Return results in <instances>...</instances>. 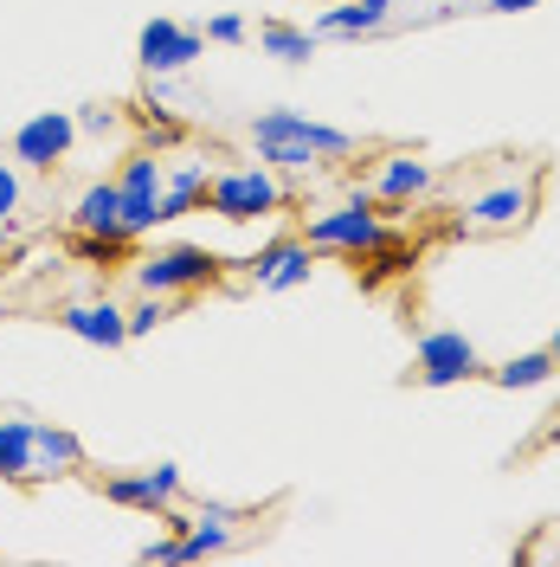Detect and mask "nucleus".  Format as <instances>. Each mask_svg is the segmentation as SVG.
I'll return each mask as SVG.
<instances>
[{
    "label": "nucleus",
    "mask_w": 560,
    "mask_h": 567,
    "mask_svg": "<svg viewBox=\"0 0 560 567\" xmlns=\"http://www.w3.org/2000/svg\"><path fill=\"white\" fill-rule=\"evenodd\" d=\"M251 148H258V162L278 168V175H310L322 162H349L361 142H354L349 130H335V123L303 116V110H258V116H251Z\"/></svg>",
    "instance_id": "nucleus-1"
},
{
    "label": "nucleus",
    "mask_w": 560,
    "mask_h": 567,
    "mask_svg": "<svg viewBox=\"0 0 560 567\" xmlns=\"http://www.w3.org/2000/svg\"><path fill=\"white\" fill-rule=\"evenodd\" d=\"M535 200H541V181L528 168H496L490 181H477L457 207V226L477 233V239H502V233H522L535 219Z\"/></svg>",
    "instance_id": "nucleus-2"
},
{
    "label": "nucleus",
    "mask_w": 560,
    "mask_h": 567,
    "mask_svg": "<svg viewBox=\"0 0 560 567\" xmlns=\"http://www.w3.org/2000/svg\"><path fill=\"white\" fill-rule=\"evenodd\" d=\"M207 213L226 219V226H251V219H271L283 213V175L251 162V168H226V175H207Z\"/></svg>",
    "instance_id": "nucleus-3"
},
{
    "label": "nucleus",
    "mask_w": 560,
    "mask_h": 567,
    "mask_svg": "<svg viewBox=\"0 0 560 567\" xmlns=\"http://www.w3.org/2000/svg\"><path fill=\"white\" fill-rule=\"evenodd\" d=\"M386 239H400V233L374 213V194H367V187H354L349 207L315 213L310 233H303V246L310 251H349V258H367V251H381Z\"/></svg>",
    "instance_id": "nucleus-4"
},
{
    "label": "nucleus",
    "mask_w": 560,
    "mask_h": 567,
    "mask_svg": "<svg viewBox=\"0 0 560 567\" xmlns=\"http://www.w3.org/2000/svg\"><path fill=\"white\" fill-rule=\"evenodd\" d=\"M219 278V251L207 246H155L136 265L142 290H162V297H180V290H200V284Z\"/></svg>",
    "instance_id": "nucleus-5"
},
{
    "label": "nucleus",
    "mask_w": 560,
    "mask_h": 567,
    "mask_svg": "<svg viewBox=\"0 0 560 567\" xmlns=\"http://www.w3.org/2000/svg\"><path fill=\"white\" fill-rule=\"evenodd\" d=\"M470 374H484L477 342L464 329H425L419 336V388H457Z\"/></svg>",
    "instance_id": "nucleus-6"
},
{
    "label": "nucleus",
    "mask_w": 560,
    "mask_h": 567,
    "mask_svg": "<svg viewBox=\"0 0 560 567\" xmlns=\"http://www.w3.org/2000/svg\"><path fill=\"white\" fill-rule=\"evenodd\" d=\"M71 148H77V116L71 110H39L13 130V162H27V168H59Z\"/></svg>",
    "instance_id": "nucleus-7"
},
{
    "label": "nucleus",
    "mask_w": 560,
    "mask_h": 567,
    "mask_svg": "<svg viewBox=\"0 0 560 567\" xmlns=\"http://www.w3.org/2000/svg\"><path fill=\"white\" fill-rule=\"evenodd\" d=\"M175 496H180V464H148V471H116V477H104V503H116V509L162 516V509H175Z\"/></svg>",
    "instance_id": "nucleus-8"
},
{
    "label": "nucleus",
    "mask_w": 560,
    "mask_h": 567,
    "mask_svg": "<svg viewBox=\"0 0 560 567\" xmlns=\"http://www.w3.org/2000/svg\"><path fill=\"white\" fill-rule=\"evenodd\" d=\"M200 52H207V39L194 33V27H180V20H148L136 33L142 71H187Z\"/></svg>",
    "instance_id": "nucleus-9"
},
{
    "label": "nucleus",
    "mask_w": 560,
    "mask_h": 567,
    "mask_svg": "<svg viewBox=\"0 0 560 567\" xmlns=\"http://www.w3.org/2000/svg\"><path fill=\"white\" fill-rule=\"evenodd\" d=\"M116 187H123V233H129V239L155 233V226H162V219H155V200H162V162H155V155L123 162Z\"/></svg>",
    "instance_id": "nucleus-10"
},
{
    "label": "nucleus",
    "mask_w": 560,
    "mask_h": 567,
    "mask_svg": "<svg viewBox=\"0 0 560 567\" xmlns=\"http://www.w3.org/2000/svg\"><path fill=\"white\" fill-rule=\"evenodd\" d=\"M432 162H419L413 148H393V155H381V168H374V200H386V207H406V200H419V194H432Z\"/></svg>",
    "instance_id": "nucleus-11"
},
{
    "label": "nucleus",
    "mask_w": 560,
    "mask_h": 567,
    "mask_svg": "<svg viewBox=\"0 0 560 567\" xmlns=\"http://www.w3.org/2000/svg\"><path fill=\"white\" fill-rule=\"evenodd\" d=\"M246 271L265 284V290H297V284H310L315 265H310V246H303V239H271L265 251L246 258Z\"/></svg>",
    "instance_id": "nucleus-12"
},
{
    "label": "nucleus",
    "mask_w": 560,
    "mask_h": 567,
    "mask_svg": "<svg viewBox=\"0 0 560 567\" xmlns=\"http://www.w3.org/2000/svg\"><path fill=\"white\" fill-rule=\"evenodd\" d=\"M59 322H65L77 342H91V349H123L129 342V310H116V303H65L59 310Z\"/></svg>",
    "instance_id": "nucleus-13"
},
{
    "label": "nucleus",
    "mask_w": 560,
    "mask_h": 567,
    "mask_svg": "<svg viewBox=\"0 0 560 567\" xmlns=\"http://www.w3.org/2000/svg\"><path fill=\"white\" fill-rule=\"evenodd\" d=\"M71 226L77 233H97V239H129L123 233V187L116 181H91L77 194V207H71Z\"/></svg>",
    "instance_id": "nucleus-14"
},
{
    "label": "nucleus",
    "mask_w": 560,
    "mask_h": 567,
    "mask_svg": "<svg viewBox=\"0 0 560 567\" xmlns=\"http://www.w3.org/2000/svg\"><path fill=\"white\" fill-rule=\"evenodd\" d=\"M232 509H219V503H200V516H187V529L175 535L180 561H207V555H226L232 548Z\"/></svg>",
    "instance_id": "nucleus-15"
},
{
    "label": "nucleus",
    "mask_w": 560,
    "mask_h": 567,
    "mask_svg": "<svg viewBox=\"0 0 560 567\" xmlns=\"http://www.w3.org/2000/svg\"><path fill=\"white\" fill-rule=\"evenodd\" d=\"M200 194H207V162L180 155L175 168H162V200H155V219H162V226H168V219H187V213L200 207Z\"/></svg>",
    "instance_id": "nucleus-16"
},
{
    "label": "nucleus",
    "mask_w": 560,
    "mask_h": 567,
    "mask_svg": "<svg viewBox=\"0 0 560 567\" xmlns=\"http://www.w3.org/2000/svg\"><path fill=\"white\" fill-rule=\"evenodd\" d=\"M33 439H39V420H20V413L0 420V477H7V484H39Z\"/></svg>",
    "instance_id": "nucleus-17"
},
{
    "label": "nucleus",
    "mask_w": 560,
    "mask_h": 567,
    "mask_svg": "<svg viewBox=\"0 0 560 567\" xmlns=\"http://www.w3.org/2000/svg\"><path fill=\"white\" fill-rule=\"evenodd\" d=\"M33 464H39V484H45V477H71V471L84 464V439H77V432H65V425H45V420H39Z\"/></svg>",
    "instance_id": "nucleus-18"
},
{
    "label": "nucleus",
    "mask_w": 560,
    "mask_h": 567,
    "mask_svg": "<svg viewBox=\"0 0 560 567\" xmlns=\"http://www.w3.org/2000/svg\"><path fill=\"white\" fill-rule=\"evenodd\" d=\"M560 368H554V354L548 349H528V354H509V361H496L490 368V381L496 388H509V393H535V388H548Z\"/></svg>",
    "instance_id": "nucleus-19"
},
{
    "label": "nucleus",
    "mask_w": 560,
    "mask_h": 567,
    "mask_svg": "<svg viewBox=\"0 0 560 567\" xmlns=\"http://www.w3.org/2000/svg\"><path fill=\"white\" fill-rule=\"evenodd\" d=\"M386 13L381 7H361V0H342V7H329L322 20H315L310 33L315 39H361V33H381Z\"/></svg>",
    "instance_id": "nucleus-20"
},
{
    "label": "nucleus",
    "mask_w": 560,
    "mask_h": 567,
    "mask_svg": "<svg viewBox=\"0 0 560 567\" xmlns=\"http://www.w3.org/2000/svg\"><path fill=\"white\" fill-rule=\"evenodd\" d=\"M258 45H265V59H283V65H310L322 39H315L310 27H283V20H271V27H258Z\"/></svg>",
    "instance_id": "nucleus-21"
},
{
    "label": "nucleus",
    "mask_w": 560,
    "mask_h": 567,
    "mask_svg": "<svg viewBox=\"0 0 560 567\" xmlns=\"http://www.w3.org/2000/svg\"><path fill=\"white\" fill-rule=\"evenodd\" d=\"M168 317H175V297H162V290H142V303L129 310V342H136V336H155Z\"/></svg>",
    "instance_id": "nucleus-22"
},
{
    "label": "nucleus",
    "mask_w": 560,
    "mask_h": 567,
    "mask_svg": "<svg viewBox=\"0 0 560 567\" xmlns=\"http://www.w3.org/2000/svg\"><path fill=\"white\" fill-rule=\"evenodd\" d=\"M20 194H27V187H20V168H13V162H0V239L13 233V213H20Z\"/></svg>",
    "instance_id": "nucleus-23"
},
{
    "label": "nucleus",
    "mask_w": 560,
    "mask_h": 567,
    "mask_svg": "<svg viewBox=\"0 0 560 567\" xmlns=\"http://www.w3.org/2000/svg\"><path fill=\"white\" fill-rule=\"evenodd\" d=\"M116 130V110L110 104H84L77 110V136H110Z\"/></svg>",
    "instance_id": "nucleus-24"
},
{
    "label": "nucleus",
    "mask_w": 560,
    "mask_h": 567,
    "mask_svg": "<svg viewBox=\"0 0 560 567\" xmlns=\"http://www.w3.org/2000/svg\"><path fill=\"white\" fill-rule=\"evenodd\" d=\"M207 39H219V45H239V39H246V20H239V13H219V20H207Z\"/></svg>",
    "instance_id": "nucleus-25"
},
{
    "label": "nucleus",
    "mask_w": 560,
    "mask_h": 567,
    "mask_svg": "<svg viewBox=\"0 0 560 567\" xmlns=\"http://www.w3.org/2000/svg\"><path fill=\"white\" fill-rule=\"evenodd\" d=\"M148 142H155V148H175V142H180V123L168 116V110H155V123H148Z\"/></svg>",
    "instance_id": "nucleus-26"
},
{
    "label": "nucleus",
    "mask_w": 560,
    "mask_h": 567,
    "mask_svg": "<svg viewBox=\"0 0 560 567\" xmlns=\"http://www.w3.org/2000/svg\"><path fill=\"white\" fill-rule=\"evenodd\" d=\"M490 13H528V7H541V0H484Z\"/></svg>",
    "instance_id": "nucleus-27"
},
{
    "label": "nucleus",
    "mask_w": 560,
    "mask_h": 567,
    "mask_svg": "<svg viewBox=\"0 0 560 567\" xmlns=\"http://www.w3.org/2000/svg\"><path fill=\"white\" fill-rule=\"evenodd\" d=\"M548 354H554V368H560V329H554V342H548Z\"/></svg>",
    "instance_id": "nucleus-28"
},
{
    "label": "nucleus",
    "mask_w": 560,
    "mask_h": 567,
    "mask_svg": "<svg viewBox=\"0 0 560 567\" xmlns=\"http://www.w3.org/2000/svg\"><path fill=\"white\" fill-rule=\"evenodd\" d=\"M361 7H381V13H386V7H393V0H361Z\"/></svg>",
    "instance_id": "nucleus-29"
},
{
    "label": "nucleus",
    "mask_w": 560,
    "mask_h": 567,
    "mask_svg": "<svg viewBox=\"0 0 560 567\" xmlns=\"http://www.w3.org/2000/svg\"><path fill=\"white\" fill-rule=\"evenodd\" d=\"M477 7H484V0H477Z\"/></svg>",
    "instance_id": "nucleus-30"
}]
</instances>
